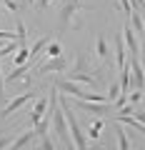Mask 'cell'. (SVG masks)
Returning <instances> with one entry per match:
<instances>
[{"instance_id":"5","label":"cell","mask_w":145,"mask_h":150,"mask_svg":"<svg viewBox=\"0 0 145 150\" xmlns=\"http://www.w3.org/2000/svg\"><path fill=\"white\" fill-rule=\"evenodd\" d=\"M75 105L80 108L83 112H90V115H110V103H88V100H75Z\"/></svg>"},{"instance_id":"14","label":"cell","mask_w":145,"mask_h":150,"mask_svg":"<svg viewBox=\"0 0 145 150\" xmlns=\"http://www.w3.org/2000/svg\"><path fill=\"white\" fill-rule=\"evenodd\" d=\"M95 53H98V58H103V60H108V55H110V50H108V40L103 35L95 40Z\"/></svg>"},{"instance_id":"9","label":"cell","mask_w":145,"mask_h":150,"mask_svg":"<svg viewBox=\"0 0 145 150\" xmlns=\"http://www.w3.org/2000/svg\"><path fill=\"white\" fill-rule=\"evenodd\" d=\"M15 40H18V48H28V28L20 18L15 20Z\"/></svg>"},{"instance_id":"28","label":"cell","mask_w":145,"mask_h":150,"mask_svg":"<svg viewBox=\"0 0 145 150\" xmlns=\"http://www.w3.org/2000/svg\"><path fill=\"white\" fill-rule=\"evenodd\" d=\"M140 150H145V148H140Z\"/></svg>"},{"instance_id":"16","label":"cell","mask_w":145,"mask_h":150,"mask_svg":"<svg viewBox=\"0 0 145 150\" xmlns=\"http://www.w3.org/2000/svg\"><path fill=\"white\" fill-rule=\"evenodd\" d=\"M103 125H105V120H103V118H98L95 123L90 125V130H88V135H90L93 140H98V138H100V130H103Z\"/></svg>"},{"instance_id":"17","label":"cell","mask_w":145,"mask_h":150,"mask_svg":"<svg viewBox=\"0 0 145 150\" xmlns=\"http://www.w3.org/2000/svg\"><path fill=\"white\" fill-rule=\"evenodd\" d=\"M70 73H90L85 55H78V58H75V70H70Z\"/></svg>"},{"instance_id":"12","label":"cell","mask_w":145,"mask_h":150,"mask_svg":"<svg viewBox=\"0 0 145 150\" xmlns=\"http://www.w3.org/2000/svg\"><path fill=\"white\" fill-rule=\"evenodd\" d=\"M115 60H118V65L123 68L128 60H125V43H123V35L115 38Z\"/></svg>"},{"instance_id":"1","label":"cell","mask_w":145,"mask_h":150,"mask_svg":"<svg viewBox=\"0 0 145 150\" xmlns=\"http://www.w3.org/2000/svg\"><path fill=\"white\" fill-rule=\"evenodd\" d=\"M88 10V5L83 3V0H68L63 5V10H60V23H58V28L60 30H65V28H70L73 23H75V13H85Z\"/></svg>"},{"instance_id":"11","label":"cell","mask_w":145,"mask_h":150,"mask_svg":"<svg viewBox=\"0 0 145 150\" xmlns=\"http://www.w3.org/2000/svg\"><path fill=\"white\" fill-rule=\"evenodd\" d=\"M65 80L70 83H88V85H95V78L90 73H68L65 75Z\"/></svg>"},{"instance_id":"22","label":"cell","mask_w":145,"mask_h":150,"mask_svg":"<svg viewBox=\"0 0 145 150\" xmlns=\"http://www.w3.org/2000/svg\"><path fill=\"white\" fill-rule=\"evenodd\" d=\"M13 140H15L13 135H0V150H8V145H10Z\"/></svg>"},{"instance_id":"21","label":"cell","mask_w":145,"mask_h":150,"mask_svg":"<svg viewBox=\"0 0 145 150\" xmlns=\"http://www.w3.org/2000/svg\"><path fill=\"white\" fill-rule=\"evenodd\" d=\"M3 5H5V10H10V13L20 10V3H18V0H3Z\"/></svg>"},{"instance_id":"18","label":"cell","mask_w":145,"mask_h":150,"mask_svg":"<svg viewBox=\"0 0 145 150\" xmlns=\"http://www.w3.org/2000/svg\"><path fill=\"white\" fill-rule=\"evenodd\" d=\"M108 103H115V100H118V98H120V83H113V85H110V88H108Z\"/></svg>"},{"instance_id":"13","label":"cell","mask_w":145,"mask_h":150,"mask_svg":"<svg viewBox=\"0 0 145 150\" xmlns=\"http://www.w3.org/2000/svg\"><path fill=\"white\" fill-rule=\"evenodd\" d=\"M115 138H118V150H130V140H128V135H125V130L120 128V123H118V128H115Z\"/></svg>"},{"instance_id":"8","label":"cell","mask_w":145,"mask_h":150,"mask_svg":"<svg viewBox=\"0 0 145 150\" xmlns=\"http://www.w3.org/2000/svg\"><path fill=\"white\" fill-rule=\"evenodd\" d=\"M123 43H128L130 55H140V43H138V38H135V30L128 25V23L123 25Z\"/></svg>"},{"instance_id":"6","label":"cell","mask_w":145,"mask_h":150,"mask_svg":"<svg viewBox=\"0 0 145 150\" xmlns=\"http://www.w3.org/2000/svg\"><path fill=\"white\" fill-rule=\"evenodd\" d=\"M45 112H48V98H40V100H35L33 112H30V128H35V125H38L40 120L45 118Z\"/></svg>"},{"instance_id":"25","label":"cell","mask_w":145,"mask_h":150,"mask_svg":"<svg viewBox=\"0 0 145 150\" xmlns=\"http://www.w3.org/2000/svg\"><path fill=\"white\" fill-rule=\"evenodd\" d=\"M133 118L138 120V123H143V125H145V112H140V110H138V112H133Z\"/></svg>"},{"instance_id":"4","label":"cell","mask_w":145,"mask_h":150,"mask_svg":"<svg viewBox=\"0 0 145 150\" xmlns=\"http://www.w3.org/2000/svg\"><path fill=\"white\" fill-rule=\"evenodd\" d=\"M33 100H35V93H30V90H28V93H23V95H18V98H13V100L8 103V105L3 108V110H0V118H8V115H13V112H15V110H20V108L25 105V103H33Z\"/></svg>"},{"instance_id":"26","label":"cell","mask_w":145,"mask_h":150,"mask_svg":"<svg viewBox=\"0 0 145 150\" xmlns=\"http://www.w3.org/2000/svg\"><path fill=\"white\" fill-rule=\"evenodd\" d=\"M50 3H53V0H38V3H35V5H38V8H48Z\"/></svg>"},{"instance_id":"23","label":"cell","mask_w":145,"mask_h":150,"mask_svg":"<svg viewBox=\"0 0 145 150\" xmlns=\"http://www.w3.org/2000/svg\"><path fill=\"white\" fill-rule=\"evenodd\" d=\"M40 148H43V150H55V148H53V143H50V138H48V135H45V138H40Z\"/></svg>"},{"instance_id":"10","label":"cell","mask_w":145,"mask_h":150,"mask_svg":"<svg viewBox=\"0 0 145 150\" xmlns=\"http://www.w3.org/2000/svg\"><path fill=\"white\" fill-rule=\"evenodd\" d=\"M48 43H50V38H40L38 43L30 48V60H35V63H38V60L43 58V53H45V48H48Z\"/></svg>"},{"instance_id":"15","label":"cell","mask_w":145,"mask_h":150,"mask_svg":"<svg viewBox=\"0 0 145 150\" xmlns=\"http://www.w3.org/2000/svg\"><path fill=\"white\" fill-rule=\"evenodd\" d=\"M45 55H48V60H50V58H60V55H63V48H60V43L50 40L48 48H45Z\"/></svg>"},{"instance_id":"19","label":"cell","mask_w":145,"mask_h":150,"mask_svg":"<svg viewBox=\"0 0 145 150\" xmlns=\"http://www.w3.org/2000/svg\"><path fill=\"white\" fill-rule=\"evenodd\" d=\"M30 60V53H28V48H18V55H15V65H23Z\"/></svg>"},{"instance_id":"2","label":"cell","mask_w":145,"mask_h":150,"mask_svg":"<svg viewBox=\"0 0 145 150\" xmlns=\"http://www.w3.org/2000/svg\"><path fill=\"white\" fill-rule=\"evenodd\" d=\"M128 65H130V85L138 88V90H143L145 88V70H143V65H140L138 55H130Z\"/></svg>"},{"instance_id":"24","label":"cell","mask_w":145,"mask_h":150,"mask_svg":"<svg viewBox=\"0 0 145 150\" xmlns=\"http://www.w3.org/2000/svg\"><path fill=\"white\" fill-rule=\"evenodd\" d=\"M0 100H5V75L0 73Z\"/></svg>"},{"instance_id":"3","label":"cell","mask_w":145,"mask_h":150,"mask_svg":"<svg viewBox=\"0 0 145 150\" xmlns=\"http://www.w3.org/2000/svg\"><path fill=\"white\" fill-rule=\"evenodd\" d=\"M45 73H68V58L60 55V58H50L45 63H40L38 75H45Z\"/></svg>"},{"instance_id":"29","label":"cell","mask_w":145,"mask_h":150,"mask_svg":"<svg viewBox=\"0 0 145 150\" xmlns=\"http://www.w3.org/2000/svg\"><path fill=\"white\" fill-rule=\"evenodd\" d=\"M0 3H3V0H0Z\"/></svg>"},{"instance_id":"7","label":"cell","mask_w":145,"mask_h":150,"mask_svg":"<svg viewBox=\"0 0 145 150\" xmlns=\"http://www.w3.org/2000/svg\"><path fill=\"white\" fill-rule=\"evenodd\" d=\"M35 138H38V133H35V128H28L25 133L20 135V138H15V140L10 143V145H8V150H23V148H28V145H30V143H33Z\"/></svg>"},{"instance_id":"20","label":"cell","mask_w":145,"mask_h":150,"mask_svg":"<svg viewBox=\"0 0 145 150\" xmlns=\"http://www.w3.org/2000/svg\"><path fill=\"white\" fill-rule=\"evenodd\" d=\"M143 98H145V93H143V90L128 93V103H130V105H135V103H140V100H143Z\"/></svg>"},{"instance_id":"27","label":"cell","mask_w":145,"mask_h":150,"mask_svg":"<svg viewBox=\"0 0 145 150\" xmlns=\"http://www.w3.org/2000/svg\"><path fill=\"white\" fill-rule=\"evenodd\" d=\"M28 3H38V0H28Z\"/></svg>"}]
</instances>
